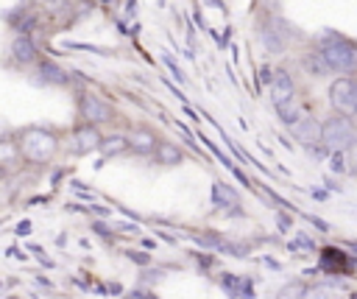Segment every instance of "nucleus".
Returning a JSON list of instances; mask_svg holds the SVG:
<instances>
[{
	"label": "nucleus",
	"instance_id": "nucleus-24",
	"mask_svg": "<svg viewBox=\"0 0 357 299\" xmlns=\"http://www.w3.org/2000/svg\"><path fill=\"white\" fill-rule=\"evenodd\" d=\"M307 221H310V224H312V226H318V229H321V232H329V224H326V221H324V218H318V215H307Z\"/></svg>",
	"mask_w": 357,
	"mask_h": 299
},
{
	"label": "nucleus",
	"instance_id": "nucleus-20",
	"mask_svg": "<svg viewBox=\"0 0 357 299\" xmlns=\"http://www.w3.org/2000/svg\"><path fill=\"white\" fill-rule=\"evenodd\" d=\"M304 296H307V288H304L301 282H290V285H284V288L279 291L276 299H304Z\"/></svg>",
	"mask_w": 357,
	"mask_h": 299
},
{
	"label": "nucleus",
	"instance_id": "nucleus-27",
	"mask_svg": "<svg viewBox=\"0 0 357 299\" xmlns=\"http://www.w3.org/2000/svg\"><path fill=\"white\" fill-rule=\"evenodd\" d=\"M349 154H351V168L357 170V143H354V145L349 148Z\"/></svg>",
	"mask_w": 357,
	"mask_h": 299
},
{
	"label": "nucleus",
	"instance_id": "nucleus-31",
	"mask_svg": "<svg viewBox=\"0 0 357 299\" xmlns=\"http://www.w3.org/2000/svg\"><path fill=\"white\" fill-rule=\"evenodd\" d=\"M349 246H351V249H354V251H357V243H354V240H351V243H349Z\"/></svg>",
	"mask_w": 357,
	"mask_h": 299
},
{
	"label": "nucleus",
	"instance_id": "nucleus-16",
	"mask_svg": "<svg viewBox=\"0 0 357 299\" xmlns=\"http://www.w3.org/2000/svg\"><path fill=\"white\" fill-rule=\"evenodd\" d=\"M259 42L265 45V50H271V53H282L284 50V39L276 34V28H271V25H262L259 28Z\"/></svg>",
	"mask_w": 357,
	"mask_h": 299
},
{
	"label": "nucleus",
	"instance_id": "nucleus-10",
	"mask_svg": "<svg viewBox=\"0 0 357 299\" xmlns=\"http://www.w3.org/2000/svg\"><path fill=\"white\" fill-rule=\"evenodd\" d=\"M128 145L137 151V154H151V151H156V137L151 134V131H145V129H137V131H131L128 134Z\"/></svg>",
	"mask_w": 357,
	"mask_h": 299
},
{
	"label": "nucleus",
	"instance_id": "nucleus-7",
	"mask_svg": "<svg viewBox=\"0 0 357 299\" xmlns=\"http://www.w3.org/2000/svg\"><path fill=\"white\" fill-rule=\"evenodd\" d=\"M290 131H293V137H296L298 143H304V145H315V143L324 140V123H318L315 117H307V115H304L298 123H293Z\"/></svg>",
	"mask_w": 357,
	"mask_h": 299
},
{
	"label": "nucleus",
	"instance_id": "nucleus-19",
	"mask_svg": "<svg viewBox=\"0 0 357 299\" xmlns=\"http://www.w3.org/2000/svg\"><path fill=\"white\" fill-rule=\"evenodd\" d=\"M156 162H162V165H178L181 162V151L173 143H159L156 145Z\"/></svg>",
	"mask_w": 357,
	"mask_h": 299
},
{
	"label": "nucleus",
	"instance_id": "nucleus-30",
	"mask_svg": "<svg viewBox=\"0 0 357 299\" xmlns=\"http://www.w3.org/2000/svg\"><path fill=\"white\" fill-rule=\"evenodd\" d=\"M39 3H45V6H59L61 0H39Z\"/></svg>",
	"mask_w": 357,
	"mask_h": 299
},
{
	"label": "nucleus",
	"instance_id": "nucleus-26",
	"mask_svg": "<svg viewBox=\"0 0 357 299\" xmlns=\"http://www.w3.org/2000/svg\"><path fill=\"white\" fill-rule=\"evenodd\" d=\"M17 232H20V235H28V232H31V221H20Z\"/></svg>",
	"mask_w": 357,
	"mask_h": 299
},
{
	"label": "nucleus",
	"instance_id": "nucleus-23",
	"mask_svg": "<svg viewBox=\"0 0 357 299\" xmlns=\"http://www.w3.org/2000/svg\"><path fill=\"white\" fill-rule=\"evenodd\" d=\"M11 159H14V145H11V140H6L3 143V162L11 165Z\"/></svg>",
	"mask_w": 357,
	"mask_h": 299
},
{
	"label": "nucleus",
	"instance_id": "nucleus-12",
	"mask_svg": "<svg viewBox=\"0 0 357 299\" xmlns=\"http://www.w3.org/2000/svg\"><path fill=\"white\" fill-rule=\"evenodd\" d=\"M11 56H14V61H20V64H31V61L36 59V48H33V42H31L28 36H17L14 45H11Z\"/></svg>",
	"mask_w": 357,
	"mask_h": 299
},
{
	"label": "nucleus",
	"instance_id": "nucleus-18",
	"mask_svg": "<svg viewBox=\"0 0 357 299\" xmlns=\"http://www.w3.org/2000/svg\"><path fill=\"white\" fill-rule=\"evenodd\" d=\"M126 148H131V145H128V137H120V134L103 137V143H100V151H103V156H114V154H123Z\"/></svg>",
	"mask_w": 357,
	"mask_h": 299
},
{
	"label": "nucleus",
	"instance_id": "nucleus-8",
	"mask_svg": "<svg viewBox=\"0 0 357 299\" xmlns=\"http://www.w3.org/2000/svg\"><path fill=\"white\" fill-rule=\"evenodd\" d=\"M268 92H271V103L279 106L290 98H296V89H293V81L284 70H273V81L268 84Z\"/></svg>",
	"mask_w": 357,
	"mask_h": 299
},
{
	"label": "nucleus",
	"instance_id": "nucleus-21",
	"mask_svg": "<svg viewBox=\"0 0 357 299\" xmlns=\"http://www.w3.org/2000/svg\"><path fill=\"white\" fill-rule=\"evenodd\" d=\"M126 257H128V260H134L137 265H148V263H151V257H148L145 251H134V249H128V251H126Z\"/></svg>",
	"mask_w": 357,
	"mask_h": 299
},
{
	"label": "nucleus",
	"instance_id": "nucleus-11",
	"mask_svg": "<svg viewBox=\"0 0 357 299\" xmlns=\"http://www.w3.org/2000/svg\"><path fill=\"white\" fill-rule=\"evenodd\" d=\"M212 204H215L218 210H223V207H237L240 198H237V193H234L229 184L215 182V184H212Z\"/></svg>",
	"mask_w": 357,
	"mask_h": 299
},
{
	"label": "nucleus",
	"instance_id": "nucleus-9",
	"mask_svg": "<svg viewBox=\"0 0 357 299\" xmlns=\"http://www.w3.org/2000/svg\"><path fill=\"white\" fill-rule=\"evenodd\" d=\"M220 288H223L229 296H234V299H254V282L245 279V277H237V274L223 271V274H220Z\"/></svg>",
	"mask_w": 357,
	"mask_h": 299
},
{
	"label": "nucleus",
	"instance_id": "nucleus-28",
	"mask_svg": "<svg viewBox=\"0 0 357 299\" xmlns=\"http://www.w3.org/2000/svg\"><path fill=\"white\" fill-rule=\"evenodd\" d=\"M89 210H92L95 215H109V210H103V207H98V204H95V207H89Z\"/></svg>",
	"mask_w": 357,
	"mask_h": 299
},
{
	"label": "nucleus",
	"instance_id": "nucleus-29",
	"mask_svg": "<svg viewBox=\"0 0 357 299\" xmlns=\"http://www.w3.org/2000/svg\"><path fill=\"white\" fill-rule=\"evenodd\" d=\"M279 226H282V229H287V226H290V221H287V215H279Z\"/></svg>",
	"mask_w": 357,
	"mask_h": 299
},
{
	"label": "nucleus",
	"instance_id": "nucleus-6",
	"mask_svg": "<svg viewBox=\"0 0 357 299\" xmlns=\"http://www.w3.org/2000/svg\"><path fill=\"white\" fill-rule=\"evenodd\" d=\"M100 143H103V137L98 134V129H95L92 123H86V126H81V129L73 131V137H70V151H73V154H89V151L100 148Z\"/></svg>",
	"mask_w": 357,
	"mask_h": 299
},
{
	"label": "nucleus",
	"instance_id": "nucleus-14",
	"mask_svg": "<svg viewBox=\"0 0 357 299\" xmlns=\"http://www.w3.org/2000/svg\"><path fill=\"white\" fill-rule=\"evenodd\" d=\"M321 271H332V274H343L346 271V257L340 249H324L321 254Z\"/></svg>",
	"mask_w": 357,
	"mask_h": 299
},
{
	"label": "nucleus",
	"instance_id": "nucleus-13",
	"mask_svg": "<svg viewBox=\"0 0 357 299\" xmlns=\"http://www.w3.org/2000/svg\"><path fill=\"white\" fill-rule=\"evenodd\" d=\"M39 78H42L45 84H50V87H64V84L70 81V73L59 70L53 61H42V64H39Z\"/></svg>",
	"mask_w": 357,
	"mask_h": 299
},
{
	"label": "nucleus",
	"instance_id": "nucleus-32",
	"mask_svg": "<svg viewBox=\"0 0 357 299\" xmlns=\"http://www.w3.org/2000/svg\"><path fill=\"white\" fill-rule=\"evenodd\" d=\"M354 98H357V81H354Z\"/></svg>",
	"mask_w": 357,
	"mask_h": 299
},
{
	"label": "nucleus",
	"instance_id": "nucleus-22",
	"mask_svg": "<svg viewBox=\"0 0 357 299\" xmlns=\"http://www.w3.org/2000/svg\"><path fill=\"white\" fill-rule=\"evenodd\" d=\"M165 64L170 67V73H173V78H178V84H184V75H181V70L176 67V61H173V59H170L167 53H165Z\"/></svg>",
	"mask_w": 357,
	"mask_h": 299
},
{
	"label": "nucleus",
	"instance_id": "nucleus-5",
	"mask_svg": "<svg viewBox=\"0 0 357 299\" xmlns=\"http://www.w3.org/2000/svg\"><path fill=\"white\" fill-rule=\"evenodd\" d=\"M81 115L89 120V123H106V120H112V106L103 101V98H98V95H92V92H84L81 95Z\"/></svg>",
	"mask_w": 357,
	"mask_h": 299
},
{
	"label": "nucleus",
	"instance_id": "nucleus-15",
	"mask_svg": "<svg viewBox=\"0 0 357 299\" xmlns=\"http://www.w3.org/2000/svg\"><path fill=\"white\" fill-rule=\"evenodd\" d=\"M273 109H276L279 120L287 123V126H293V123H298V120L304 117V115H301V106H298L296 98H290V101H284V103H279V106H273Z\"/></svg>",
	"mask_w": 357,
	"mask_h": 299
},
{
	"label": "nucleus",
	"instance_id": "nucleus-2",
	"mask_svg": "<svg viewBox=\"0 0 357 299\" xmlns=\"http://www.w3.org/2000/svg\"><path fill=\"white\" fill-rule=\"evenodd\" d=\"M20 154L31 162H47L53 159L56 148H59V140L53 137V131H45V129H25L22 137H20Z\"/></svg>",
	"mask_w": 357,
	"mask_h": 299
},
{
	"label": "nucleus",
	"instance_id": "nucleus-3",
	"mask_svg": "<svg viewBox=\"0 0 357 299\" xmlns=\"http://www.w3.org/2000/svg\"><path fill=\"white\" fill-rule=\"evenodd\" d=\"M357 134H354V126L346 115H332L326 123H324V145L335 154V151H349L354 145Z\"/></svg>",
	"mask_w": 357,
	"mask_h": 299
},
{
	"label": "nucleus",
	"instance_id": "nucleus-25",
	"mask_svg": "<svg viewBox=\"0 0 357 299\" xmlns=\"http://www.w3.org/2000/svg\"><path fill=\"white\" fill-rule=\"evenodd\" d=\"M273 81V70L271 67H259V84H271Z\"/></svg>",
	"mask_w": 357,
	"mask_h": 299
},
{
	"label": "nucleus",
	"instance_id": "nucleus-4",
	"mask_svg": "<svg viewBox=\"0 0 357 299\" xmlns=\"http://www.w3.org/2000/svg\"><path fill=\"white\" fill-rule=\"evenodd\" d=\"M329 103L340 115H354L357 112V98H354V81L351 78H335L329 87Z\"/></svg>",
	"mask_w": 357,
	"mask_h": 299
},
{
	"label": "nucleus",
	"instance_id": "nucleus-1",
	"mask_svg": "<svg viewBox=\"0 0 357 299\" xmlns=\"http://www.w3.org/2000/svg\"><path fill=\"white\" fill-rule=\"evenodd\" d=\"M321 53L329 64V70L335 73H351L357 70V45L351 39H346L343 34H335V31H324L321 36Z\"/></svg>",
	"mask_w": 357,
	"mask_h": 299
},
{
	"label": "nucleus",
	"instance_id": "nucleus-33",
	"mask_svg": "<svg viewBox=\"0 0 357 299\" xmlns=\"http://www.w3.org/2000/svg\"><path fill=\"white\" fill-rule=\"evenodd\" d=\"M354 268H357V263H354Z\"/></svg>",
	"mask_w": 357,
	"mask_h": 299
},
{
	"label": "nucleus",
	"instance_id": "nucleus-17",
	"mask_svg": "<svg viewBox=\"0 0 357 299\" xmlns=\"http://www.w3.org/2000/svg\"><path fill=\"white\" fill-rule=\"evenodd\" d=\"M301 61H304V67H307L310 75H326L329 73V64H326V59H324L321 50H310Z\"/></svg>",
	"mask_w": 357,
	"mask_h": 299
}]
</instances>
